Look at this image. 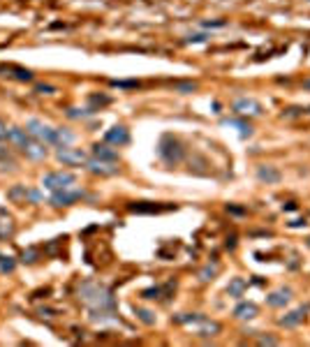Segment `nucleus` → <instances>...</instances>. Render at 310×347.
<instances>
[{
  "label": "nucleus",
  "mask_w": 310,
  "mask_h": 347,
  "mask_svg": "<svg viewBox=\"0 0 310 347\" xmlns=\"http://www.w3.org/2000/svg\"><path fill=\"white\" fill-rule=\"evenodd\" d=\"M79 299L86 305H90V319H104L114 315V296L106 287L97 285V282H83L79 287Z\"/></svg>",
  "instance_id": "nucleus-1"
},
{
  "label": "nucleus",
  "mask_w": 310,
  "mask_h": 347,
  "mask_svg": "<svg viewBox=\"0 0 310 347\" xmlns=\"http://www.w3.org/2000/svg\"><path fill=\"white\" fill-rule=\"evenodd\" d=\"M157 153H160V157L167 165H176V162L183 160L185 148L174 134H165V137L160 139V143H157Z\"/></svg>",
  "instance_id": "nucleus-2"
},
{
  "label": "nucleus",
  "mask_w": 310,
  "mask_h": 347,
  "mask_svg": "<svg viewBox=\"0 0 310 347\" xmlns=\"http://www.w3.org/2000/svg\"><path fill=\"white\" fill-rule=\"evenodd\" d=\"M74 174H67V171H51V174H46L44 178H42V185H44L46 190H51V192H58V190H65L69 188V185H74Z\"/></svg>",
  "instance_id": "nucleus-3"
},
{
  "label": "nucleus",
  "mask_w": 310,
  "mask_h": 347,
  "mask_svg": "<svg viewBox=\"0 0 310 347\" xmlns=\"http://www.w3.org/2000/svg\"><path fill=\"white\" fill-rule=\"evenodd\" d=\"M26 130L30 132V137L40 139L46 146H56V127H51V125H44L40 120H28Z\"/></svg>",
  "instance_id": "nucleus-4"
},
{
  "label": "nucleus",
  "mask_w": 310,
  "mask_h": 347,
  "mask_svg": "<svg viewBox=\"0 0 310 347\" xmlns=\"http://www.w3.org/2000/svg\"><path fill=\"white\" fill-rule=\"evenodd\" d=\"M231 111H234L236 116H243V118H252V116H262L264 114V106L259 104L257 100H252V97H239V100H234V104H231Z\"/></svg>",
  "instance_id": "nucleus-5"
},
{
  "label": "nucleus",
  "mask_w": 310,
  "mask_h": 347,
  "mask_svg": "<svg viewBox=\"0 0 310 347\" xmlns=\"http://www.w3.org/2000/svg\"><path fill=\"white\" fill-rule=\"evenodd\" d=\"M56 157H58L63 165H67V167H86V162H88L86 151H81V148H69V146L58 148Z\"/></svg>",
  "instance_id": "nucleus-6"
},
{
  "label": "nucleus",
  "mask_w": 310,
  "mask_h": 347,
  "mask_svg": "<svg viewBox=\"0 0 310 347\" xmlns=\"http://www.w3.org/2000/svg\"><path fill=\"white\" fill-rule=\"evenodd\" d=\"M86 197V192L83 190H58V192H53L51 194V204H53L56 208H60V206H72V204H77L79 199H83Z\"/></svg>",
  "instance_id": "nucleus-7"
},
{
  "label": "nucleus",
  "mask_w": 310,
  "mask_h": 347,
  "mask_svg": "<svg viewBox=\"0 0 310 347\" xmlns=\"http://www.w3.org/2000/svg\"><path fill=\"white\" fill-rule=\"evenodd\" d=\"M86 167H88V171H90V174H95V176H114V174H118V167H116V162L97 160V157H93V160L88 157Z\"/></svg>",
  "instance_id": "nucleus-8"
},
{
  "label": "nucleus",
  "mask_w": 310,
  "mask_h": 347,
  "mask_svg": "<svg viewBox=\"0 0 310 347\" xmlns=\"http://www.w3.org/2000/svg\"><path fill=\"white\" fill-rule=\"evenodd\" d=\"M0 74L3 77H9V79H16V81H32V72L21 65H14V63H7V65H0Z\"/></svg>",
  "instance_id": "nucleus-9"
},
{
  "label": "nucleus",
  "mask_w": 310,
  "mask_h": 347,
  "mask_svg": "<svg viewBox=\"0 0 310 347\" xmlns=\"http://www.w3.org/2000/svg\"><path fill=\"white\" fill-rule=\"evenodd\" d=\"M104 141L111 143V146H125V143H130V132H127V127H125V125H114L111 130H106Z\"/></svg>",
  "instance_id": "nucleus-10"
},
{
  "label": "nucleus",
  "mask_w": 310,
  "mask_h": 347,
  "mask_svg": "<svg viewBox=\"0 0 310 347\" xmlns=\"http://www.w3.org/2000/svg\"><path fill=\"white\" fill-rule=\"evenodd\" d=\"M291 299V289L289 287H282V289L278 291H271V294L266 296V303L271 305V308H282V305H287Z\"/></svg>",
  "instance_id": "nucleus-11"
},
{
  "label": "nucleus",
  "mask_w": 310,
  "mask_h": 347,
  "mask_svg": "<svg viewBox=\"0 0 310 347\" xmlns=\"http://www.w3.org/2000/svg\"><path fill=\"white\" fill-rule=\"evenodd\" d=\"M257 178L262 180V183H280L282 174L278 171V167H273V165H262V167H257Z\"/></svg>",
  "instance_id": "nucleus-12"
},
{
  "label": "nucleus",
  "mask_w": 310,
  "mask_h": 347,
  "mask_svg": "<svg viewBox=\"0 0 310 347\" xmlns=\"http://www.w3.org/2000/svg\"><path fill=\"white\" fill-rule=\"evenodd\" d=\"M30 132H28V130H23V127H9V134H7V141L9 143H14V146L16 148H26V143L30 141Z\"/></svg>",
  "instance_id": "nucleus-13"
},
{
  "label": "nucleus",
  "mask_w": 310,
  "mask_h": 347,
  "mask_svg": "<svg viewBox=\"0 0 310 347\" xmlns=\"http://www.w3.org/2000/svg\"><path fill=\"white\" fill-rule=\"evenodd\" d=\"M46 143H42L40 139L32 137L30 141L26 143V148H23V153H26V157H30V160H42V157H46Z\"/></svg>",
  "instance_id": "nucleus-14"
},
{
  "label": "nucleus",
  "mask_w": 310,
  "mask_h": 347,
  "mask_svg": "<svg viewBox=\"0 0 310 347\" xmlns=\"http://www.w3.org/2000/svg\"><path fill=\"white\" fill-rule=\"evenodd\" d=\"M305 313H308V305H305V308H299V310H291V313H287L285 317H280V319H278V324H280V326H287V328L299 326V324L303 322Z\"/></svg>",
  "instance_id": "nucleus-15"
},
{
  "label": "nucleus",
  "mask_w": 310,
  "mask_h": 347,
  "mask_svg": "<svg viewBox=\"0 0 310 347\" xmlns=\"http://www.w3.org/2000/svg\"><path fill=\"white\" fill-rule=\"evenodd\" d=\"M93 157L106 162H118V153L114 148H109V143H93Z\"/></svg>",
  "instance_id": "nucleus-16"
},
{
  "label": "nucleus",
  "mask_w": 310,
  "mask_h": 347,
  "mask_svg": "<svg viewBox=\"0 0 310 347\" xmlns=\"http://www.w3.org/2000/svg\"><path fill=\"white\" fill-rule=\"evenodd\" d=\"M127 208L132 213H162V211H169L171 206H157V204H153V202H134V204H130Z\"/></svg>",
  "instance_id": "nucleus-17"
},
{
  "label": "nucleus",
  "mask_w": 310,
  "mask_h": 347,
  "mask_svg": "<svg viewBox=\"0 0 310 347\" xmlns=\"http://www.w3.org/2000/svg\"><path fill=\"white\" fill-rule=\"evenodd\" d=\"M257 313H259V308L254 303H239L234 310V317L236 319H252V317H257Z\"/></svg>",
  "instance_id": "nucleus-18"
},
{
  "label": "nucleus",
  "mask_w": 310,
  "mask_h": 347,
  "mask_svg": "<svg viewBox=\"0 0 310 347\" xmlns=\"http://www.w3.org/2000/svg\"><path fill=\"white\" fill-rule=\"evenodd\" d=\"M245 289H248V280H245V278H234V280L227 285V294L234 296V299H241Z\"/></svg>",
  "instance_id": "nucleus-19"
},
{
  "label": "nucleus",
  "mask_w": 310,
  "mask_h": 347,
  "mask_svg": "<svg viewBox=\"0 0 310 347\" xmlns=\"http://www.w3.org/2000/svg\"><path fill=\"white\" fill-rule=\"evenodd\" d=\"M310 114V106H301V104H294V106H287V109H282L280 118L285 120H291V118H301V116Z\"/></svg>",
  "instance_id": "nucleus-20"
},
{
  "label": "nucleus",
  "mask_w": 310,
  "mask_h": 347,
  "mask_svg": "<svg viewBox=\"0 0 310 347\" xmlns=\"http://www.w3.org/2000/svg\"><path fill=\"white\" fill-rule=\"evenodd\" d=\"M30 194H32V190H28L26 185H14V188L7 192V197L12 199V202H28Z\"/></svg>",
  "instance_id": "nucleus-21"
},
{
  "label": "nucleus",
  "mask_w": 310,
  "mask_h": 347,
  "mask_svg": "<svg viewBox=\"0 0 310 347\" xmlns=\"http://www.w3.org/2000/svg\"><path fill=\"white\" fill-rule=\"evenodd\" d=\"M14 231H16V227H14V220L12 217H5V220H0V241H7L14 236Z\"/></svg>",
  "instance_id": "nucleus-22"
},
{
  "label": "nucleus",
  "mask_w": 310,
  "mask_h": 347,
  "mask_svg": "<svg viewBox=\"0 0 310 347\" xmlns=\"http://www.w3.org/2000/svg\"><path fill=\"white\" fill-rule=\"evenodd\" d=\"M220 324L217 322H208V319H204V326L199 328V336H204V338H211V336H217L220 333Z\"/></svg>",
  "instance_id": "nucleus-23"
},
{
  "label": "nucleus",
  "mask_w": 310,
  "mask_h": 347,
  "mask_svg": "<svg viewBox=\"0 0 310 347\" xmlns=\"http://www.w3.org/2000/svg\"><path fill=\"white\" fill-rule=\"evenodd\" d=\"M225 125H231V127H239L241 137H250L252 134V127H250V123H245V120H236V118H227Z\"/></svg>",
  "instance_id": "nucleus-24"
},
{
  "label": "nucleus",
  "mask_w": 310,
  "mask_h": 347,
  "mask_svg": "<svg viewBox=\"0 0 310 347\" xmlns=\"http://www.w3.org/2000/svg\"><path fill=\"white\" fill-rule=\"evenodd\" d=\"M174 88H176L178 93H194L199 86H197V81H176Z\"/></svg>",
  "instance_id": "nucleus-25"
},
{
  "label": "nucleus",
  "mask_w": 310,
  "mask_h": 347,
  "mask_svg": "<svg viewBox=\"0 0 310 347\" xmlns=\"http://www.w3.org/2000/svg\"><path fill=\"white\" fill-rule=\"evenodd\" d=\"M134 313H137L139 319H141L143 324H148V326H151V324H155V317H153L151 310H146V308H134Z\"/></svg>",
  "instance_id": "nucleus-26"
},
{
  "label": "nucleus",
  "mask_w": 310,
  "mask_h": 347,
  "mask_svg": "<svg viewBox=\"0 0 310 347\" xmlns=\"http://www.w3.org/2000/svg\"><path fill=\"white\" fill-rule=\"evenodd\" d=\"M37 257H40V252H37L35 248H28V250H23L21 262H23V264H35V262H37Z\"/></svg>",
  "instance_id": "nucleus-27"
},
{
  "label": "nucleus",
  "mask_w": 310,
  "mask_h": 347,
  "mask_svg": "<svg viewBox=\"0 0 310 347\" xmlns=\"http://www.w3.org/2000/svg\"><path fill=\"white\" fill-rule=\"evenodd\" d=\"M215 273H217V266H206V268H202V271H199V278H202L204 282H208V280H213V278H215Z\"/></svg>",
  "instance_id": "nucleus-28"
},
{
  "label": "nucleus",
  "mask_w": 310,
  "mask_h": 347,
  "mask_svg": "<svg viewBox=\"0 0 310 347\" xmlns=\"http://www.w3.org/2000/svg\"><path fill=\"white\" fill-rule=\"evenodd\" d=\"M0 271H14V259L12 257H5V254H0Z\"/></svg>",
  "instance_id": "nucleus-29"
},
{
  "label": "nucleus",
  "mask_w": 310,
  "mask_h": 347,
  "mask_svg": "<svg viewBox=\"0 0 310 347\" xmlns=\"http://www.w3.org/2000/svg\"><path fill=\"white\" fill-rule=\"evenodd\" d=\"M0 162H3V165H14V155L12 153H9V148H5V146H0Z\"/></svg>",
  "instance_id": "nucleus-30"
},
{
  "label": "nucleus",
  "mask_w": 310,
  "mask_h": 347,
  "mask_svg": "<svg viewBox=\"0 0 310 347\" xmlns=\"http://www.w3.org/2000/svg\"><path fill=\"white\" fill-rule=\"evenodd\" d=\"M35 90H37V93H42V95H53L56 88H53V86H49V83H37Z\"/></svg>",
  "instance_id": "nucleus-31"
},
{
  "label": "nucleus",
  "mask_w": 310,
  "mask_h": 347,
  "mask_svg": "<svg viewBox=\"0 0 310 347\" xmlns=\"http://www.w3.org/2000/svg\"><path fill=\"white\" fill-rule=\"evenodd\" d=\"M116 88H139V81H111Z\"/></svg>",
  "instance_id": "nucleus-32"
},
{
  "label": "nucleus",
  "mask_w": 310,
  "mask_h": 347,
  "mask_svg": "<svg viewBox=\"0 0 310 347\" xmlns=\"http://www.w3.org/2000/svg\"><path fill=\"white\" fill-rule=\"evenodd\" d=\"M111 102V97H97V95H90V104H100V106H104V104H109Z\"/></svg>",
  "instance_id": "nucleus-33"
},
{
  "label": "nucleus",
  "mask_w": 310,
  "mask_h": 347,
  "mask_svg": "<svg viewBox=\"0 0 310 347\" xmlns=\"http://www.w3.org/2000/svg\"><path fill=\"white\" fill-rule=\"evenodd\" d=\"M7 134H9V127L3 118H0V141H7Z\"/></svg>",
  "instance_id": "nucleus-34"
},
{
  "label": "nucleus",
  "mask_w": 310,
  "mask_h": 347,
  "mask_svg": "<svg viewBox=\"0 0 310 347\" xmlns=\"http://www.w3.org/2000/svg\"><path fill=\"white\" fill-rule=\"evenodd\" d=\"M259 345H278V338H273V336H262V338H259Z\"/></svg>",
  "instance_id": "nucleus-35"
},
{
  "label": "nucleus",
  "mask_w": 310,
  "mask_h": 347,
  "mask_svg": "<svg viewBox=\"0 0 310 347\" xmlns=\"http://www.w3.org/2000/svg\"><path fill=\"white\" fill-rule=\"evenodd\" d=\"M206 40H208L206 35H194V37H188V40H185V42H188V44H190V42H206Z\"/></svg>",
  "instance_id": "nucleus-36"
},
{
  "label": "nucleus",
  "mask_w": 310,
  "mask_h": 347,
  "mask_svg": "<svg viewBox=\"0 0 310 347\" xmlns=\"http://www.w3.org/2000/svg\"><path fill=\"white\" fill-rule=\"evenodd\" d=\"M296 208H299V206H296L294 202H287V204H282V211H296Z\"/></svg>",
  "instance_id": "nucleus-37"
},
{
  "label": "nucleus",
  "mask_w": 310,
  "mask_h": 347,
  "mask_svg": "<svg viewBox=\"0 0 310 347\" xmlns=\"http://www.w3.org/2000/svg\"><path fill=\"white\" fill-rule=\"evenodd\" d=\"M227 211L236 213V215H241V213H245V208H239V206H227Z\"/></svg>",
  "instance_id": "nucleus-38"
},
{
  "label": "nucleus",
  "mask_w": 310,
  "mask_h": 347,
  "mask_svg": "<svg viewBox=\"0 0 310 347\" xmlns=\"http://www.w3.org/2000/svg\"><path fill=\"white\" fill-rule=\"evenodd\" d=\"M225 23H227V21H208L206 26H208V28H220V26H225Z\"/></svg>",
  "instance_id": "nucleus-39"
},
{
  "label": "nucleus",
  "mask_w": 310,
  "mask_h": 347,
  "mask_svg": "<svg viewBox=\"0 0 310 347\" xmlns=\"http://www.w3.org/2000/svg\"><path fill=\"white\" fill-rule=\"evenodd\" d=\"M305 225V220H291L289 222V227H303Z\"/></svg>",
  "instance_id": "nucleus-40"
},
{
  "label": "nucleus",
  "mask_w": 310,
  "mask_h": 347,
  "mask_svg": "<svg viewBox=\"0 0 310 347\" xmlns=\"http://www.w3.org/2000/svg\"><path fill=\"white\" fill-rule=\"evenodd\" d=\"M303 88H305V90H310V79H305V81H303Z\"/></svg>",
  "instance_id": "nucleus-41"
},
{
  "label": "nucleus",
  "mask_w": 310,
  "mask_h": 347,
  "mask_svg": "<svg viewBox=\"0 0 310 347\" xmlns=\"http://www.w3.org/2000/svg\"><path fill=\"white\" fill-rule=\"evenodd\" d=\"M308 245H310V239H308Z\"/></svg>",
  "instance_id": "nucleus-42"
}]
</instances>
